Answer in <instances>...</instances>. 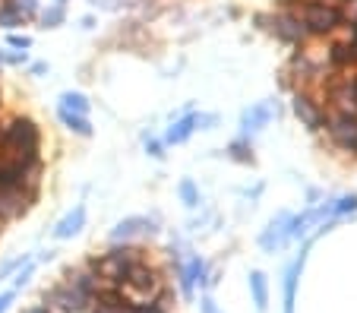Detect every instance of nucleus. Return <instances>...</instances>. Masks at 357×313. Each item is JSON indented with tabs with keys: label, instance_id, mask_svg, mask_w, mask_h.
I'll return each mask as SVG.
<instances>
[{
	"label": "nucleus",
	"instance_id": "nucleus-1",
	"mask_svg": "<svg viewBox=\"0 0 357 313\" xmlns=\"http://www.w3.org/2000/svg\"><path fill=\"white\" fill-rule=\"evenodd\" d=\"M297 16H301V22L307 26L310 35H329L344 22L342 10L326 3V0H307V3H301V13Z\"/></svg>",
	"mask_w": 357,
	"mask_h": 313
},
{
	"label": "nucleus",
	"instance_id": "nucleus-2",
	"mask_svg": "<svg viewBox=\"0 0 357 313\" xmlns=\"http://www.w3.org/2000/svg\"><path fill=\"white\" fill-rule=\"evenodd\" d=\"M326 130L335 146H342L344 152H354L357 155V114L351 111H338V114H326Z\"/></svg>",
	"mask_w": 357,
	"mask_h": 313
},
{
	"label": "nucleus",
	"instance_id": "nucleus-3",
	"mask_svg": "<svg viewBox=\"0 0 357 313\" xmlns=\"http://www.w3.org/2000/svg\"><path fill=\"white\" fill-rule=\"evenodd\" d=\"M47 300L54 307H61L63 313H79V310H89V304H92L95 298H89L86 291H79L73 282H63V285H57L54 291L47 294Z\"/></svg>",
	"mask_w": 357,
	"mask_h": 313
},
{
	"label": "nucleus",
	"instance_id": "nucleus-4",
	"mask_svg": "<svg viewBox=\"0 0 357 313\" xmlns=\"http://www.w3.org/2000/svg\"><path fill=\"white\" fill-rule=\"evenodd\" d=\"M272 32H275V38L288 41V45H303V41L310 38V32H307V26L301 22V16L297 13H282L272 20Z\"/></svg>",
	"mask_w": 357,
	"mask_h": 313
},
{
	"label": "nucleus",
	"instance_id": "nucleus-5",
	"mask_svg": "<svg viewBox=\"0 0 357 313\" xmlns=\"http://www.w3.org/2000/svg\"><path fill=\"white\" fill-rule=\"evenodd\" d=\"M275 111H278V105L275 102H259V105H253V108H247L241 114V137H253L257 130H263L266 123L275 117Z\"/></svg>",
	"mask_w": 357,
	"mask_h": 313
},
{
	"label": "nucleus",
	"instance_id": "nucleus-6",
	"mask_svg": "<svg viewBox=\"0 0 357 313\" xmlns=\"http://www.w3.org/2000/svg\"><path fill=\"white\" fill-rule=\"evenodd\" d=\"M291 108H294V114L301 117V123L307 130H323L326 114H323V108H319V105L313 102L310 96H307V92H297L294 102H291Z\"/></svg>",
	"mask_w": 357,
	"mask_h": 313
},
{
	"label": "nucleus",
	"instance_id": "nucleus-7",
	"mask_svg": "<svg viewBox=\"0 0 357 313\" xmlns=\"http://www.w3.org/2000/svg\"><path fill=\"white\" fill-rule=\"evenodd\" d=\"M136 234H155V222L146 215H130V218H123V222H117V228L111 231V241L121 244V241H130V238H136Z\"/></svg>",
	"mask_w": 357,
	"mask_h": 313
},
{
	"label": "nucleus",
	"instance_id": "nucleus-8",
	"mask_svg": "<svg viewBox=\"0 0 357 313\" xmlns=\"http://www.w3.org/2000/svg\"><path fill=\"white\" fill-rule=\"evenodd\" d=\"M82 225H86V206H73V209L67 212V215L61 218L54 225V238L57 241H67V238H73V234H79L82 231Z\"/></svg>",
	"mask_w": 357,
	"mask_h": 313
},
{
	"label": "nucleus",
	"instance_id": "nucleus-9",
	"mask_svg": "<svg viewBox=\"0 0 357 313\" xmlns=\"http://www.w3.org/2000/svg\"><path fill=\"white\" fill-rule=\"evenodd\" d=\"M291 218L294 215H288V212H282L278 218H272V225H269V231L259 238V244L266 247V250H275L282 241H288L291 238Z\"/></svg>",
	"mask_w": 357,
	"mask_h": 313
},
{
	"label": "nucleus",
	"instance_id": "nucleus-10",
	"mask_svg": "<svg viewBox=\"0 0 357 313\" xmlns=\"http://www.w3.org/2000/svg\"><path fill=\"white\" fill-rule=\"evenodd\" d=\"M303 259H307V250H301V257L291 263L288 275H284V313H294V298H297V279L303 273Z\"/></svg>",
	"mask_w": 357,
	"mask_h": 313
},
{
	"label": "nucleus",
	"instance_id": "nucleus-11",
	"mask_svg": "<svg viewBox=\"0 0 357 313\" xmlns=\"http://www.w3.org/2000/svg\"><path fill=\"white\" fill-rule=\"evenodd\" d=\"M193 130H196V114H183L181 121H174L168 127V133H165V146H181L187 143L190 137H193Z\"/></svg>",
	"mask_w": 357,
	"mask_h": 313
},
{
	"label": "nucleus",
	"instance_id": "nucleus-12",
	"mask_svg": "<svg viewBox=\"0 0 357 313\" xmlns=\"http://www.w3.org/2000/svg\"><path fill=\"white\" fill-rule=\"evenodd\" d=\"M196 282H199V285H206V263H202L199 257H193L181 269V288H183V294H193Z\"/></svg>",
	"mask_w": 357,
	"mask_h": 313
},
{
	"label": "nucleus",
	"instance_id": "nucleus-13",
	"mask_svg": "<svg viewBox=\"0 0 357 313\" xmlns=\"http://www.w3.org/2000/svg\"><path fill=\"white\" fill-rule=\"evenodd\" d=\"M329 63L332 67H354L357 63V41H338L329 48Z\"/></svg>",
	"mask_w": 357,
	"mask_h": 313
},
{
	"label": "nucleus",
	"instance_id": "nucleus-14",
	"mask_svg": "<svg viewBox=\"0 0 357 313\" xmlns=\"http://www.w3.org/2000/svg\"><path fill=\"white\" fill-rule=\"evenodd\" d=\"M61 114V123L70 130V133H76V137H92V123H89L86 114H70V111H57Z\"/></svg>",
	"mask_w": 357,
	"mask_h": 313
},
{
	"label": "nucleus",
	"instance_id": "nucleus-15",
	"mask_svg": "<svg viewBox=\"0 0 357 313\" xmlns=\"http://www.w3.org/2000/svg\"><path fill=\"white\" fill-rule=\"evenodd\" d=\"M250 291H253V300H257V310H266V304H269V282H266L263 273H250Z\"/></svg>",
	"mask_w": 357,
	"mask_h": 313
},
{
	"label": "nucleus",
	"instance_id": "nucleus-16",
	"mask_svg": "<svg viewBox=\"0 0 357 313\" xmlns=\"http://www.w3.org/2000/svg\"><path fill=\"white\" fill-rule=\"evenodd\" d=\"M35 20L41 22V29H57V26H63V20H67V10H63L61 3H54V7H47V10H38Z\"/></svg>",
	"mask_w": 357,
	"mask_h": 313
},
{
	"label": "nucleus",
	"instance_id": "nucleus-17",
	"mask_svg": "<svg viewBox=\"0 0 357 313\" xmlns=\"http://www.w3.org/2000/svg\"><path fill=\"white\" fill-rule=\"evenodd\" d=\"M61 108L70 111V114H89V98L82 96V92H63Z\"/></svg>",
	"mask_w": 357,
	"mask_h": 313
},
{
	"label": "nucleus",
	"instance_id": "nucleus-18",
	"mask_svg": "<svg viewBox=\"0 0 357 313\" xmlns=\"http://www.w3.org/2000/svg\"><path fill=\"white\" fill-rule=\"evenodd\" d=\"M20 26H26V20H22V16L16 13L13 7H10L7 0H3V3H0V29L13 32V29H20Z\"/></svg>",
	"mask_w": 357,
	"mask_h": 313
},
{
	"label": "nucleus",
	"instance_id": "nucleus-19",
	"mask_svg": "<svg viewBox=\"0 0 357 313\" xmlns=\"http://www.w3.org/2000/svg\"><path fill=\"white\" fill-rule=\"evenodd\" d=\"M228 152H231V158H234V162H253V149H250V139L247 137L234 139V143L228 146Z\"/></svg>",
	"mask_w": 357,
	"mask_h": 313
},
{
	"label": "nucleus",
	"instance_id": "nucleus-20",
	"mask_svg": "<svg viewBox=\"0 0 357 313\" xmlns=\"http://www.w3.org/2000/svg\"><path fill=\"white\" fill-rule=\"evenodd\" d=\"M177 193H181V199H183V206H187V209H196V206H199V190H196V184L193 181H181V187H177Z\"/></svg>",
	"mask_w": 357,
	"mask_h": 313
},
{
	"label": "nucleus",
	"instance_id": "nucleus-21",
	"mask_svg": "<svg viewBox=\"0 0 357 313\" xmlns=\"http://www.w3.org/2000/svg\"><path fill=\"white\" fill-rule=\"evenodd\" d=\"M7 3H10V7H13L16 10V13H20L22 16V20H35V16H38V0H7Z\"/></svg>",
	"mask_w": 357,
	"mask_h": 313
},
{
	"label": "nucleus",
	"instance_id": "nucleus-22",
	"mask_svg": "<svg viewBox=\"0 0 357 313\" xmlns=\"http://www.w3.org/2000/svg\"><path fill=\"white\" fill-rule=\"evenodd\" d=\"M348 212H357V193H348L332 203V215H348Z\"/></svg>",
	"mask_w": 357,
	"mask_h": 313
},
{
	"label": "nucleus",
	"instance_id": "nucleus-23",
	"mask_svg": "<svg viewBox=\"0 0 357 313\" xmlns=\"http://www.w3.org/2000/svg\"><path fill=\"white\" fill-rule=\"evenodd\" d=\"M7 45L13 51H29L32 48V38H29V35H16V32H10L7 35Z\"/></svg>",
	"mask_w": 357,
	"mask_h": 313
},
{
	"label": "nucleus",
	"instance_id": "nucleus-24",
	"mask_svg": "<svg viewBox=\"0 0 357 313\" xmlns=\"http://www.w3.org/2000/svg\"><path fill=\"white\" fill-rule=\"evenodd\" d=\"M3 63H10V67H22V63H29V51H3Z\"/></svg>",
	"mask_w": 357,
	"mask_h": 313
},
{
	"label": "nucleus",
	"instance_id": "nucleus-25",
	"mask_svg": "<svg viewBox=\"0 0 357 313\" xmlns=\"http://www.w3.org/2000/svg\"><path fill=\"white\" fill-rule=\"evenodd\" d=\"M146 152H149L152 158H165V143H158V139L146 137Z\"/></svg>",
	"mask_w": 357,
	"mask_h": 313
},
{
	"label": "nucleus",
	"instance_id": "nucleus-26",
	"mask_svg": "<svg viewBox=\"0 0 357 313\" xmlns=\"http://www.w3.org/2000/svg\"><path fill=\"white\" fill-rule=\"evenodd\" d=\"M22 263H29V259H26V257H20V259H10V263H3V266H0V279H7V275L13 273V269H20Z\"/></svg>",
	"mask_w": 357,
	"mask_h": 313
},
{
	"label": "nucleus",
	"instance_id": "nucleus-27",
	"mask_svg": "<svg viewBox=\"0 0 357 313\" xmlns=\"http://www.w3.org/2000/svg\"><path fill=\"white\" fill-rule=\"evenodd\" d=\"M32 269H35V266H32V263H26V266H22V273H20V275H16V288H22V285H26V282H29V279H32Z\"/></svg>",
	"mask_w": 357,
	"mask_h": 313
},
{
	"label": "nucleus",
	"instance_id": "nucleus-28",
	"mask_svg": "<svg viewBox=\"0 0 357 313\" xmlns=\"http://www.w3.org/2000/svg\"><path fill=\"white\" fill-rule=\"evenodd\" d=\"M13 304V291H7V294H0V313H7V307Z\"/></svg>",
	"mask_w": 357,
	"mask_h": 313
},
{
	"label": "nucleus",
	"instance_id": "nucleus-29",
	"mask_svg": "<svg viewBox=\"0 0 357 313\" xmlns=\"http://www.w3.org/2000/svg\"><path fill=\"white\" fill-rule=\"evenodd\" d=\"M29 73H32V76H45L47 73V63H32V67H29Z\"/></svg>",
	"mask_w": 357,
	"mask_h": 313
},
{
	"label": "nucleus",
	"instance_id": "nucleus-30",
	"mask_svg": "<svg viewBox=\"0 0 357 313\" xmlns=\"http://www.w3.org/2000/svg\"><path fill=\"white\" fill-rule=\"evenodd\" d=\"M202 313H218L215 300H212V298H206V300H202Z\"/></svg>",
	"mask_w": 357,
	"mask_h": 313
},
{
	"label": "nucleus",
	"instance_id": "nucleus-31",
	"mask_svg": "<svg viewBox=\"0 0 357 313\" xmlns=\"http://www.w3.org/2000/svg\"><path fill=\"white\" fill-rule=\"evenodd\" d=\"M26 313H51V310H47V307H29Z\"/></svg>",
	"mask_w": 357,
	"mask_h": 313
},
{
	"label": "nucleus",
	"instance_id": "nucleus-32",
	"mask_svg": "<svg viewBox=\"0 0 357 313\" xmlns=\"http://www.w3.org/2000/svg\"><path fill=\"white\" fill-rule=\"evenodd\" d=\"M351 38H354V41H357V20H354V22H351Z\"/></svg>",
	"mask_w": 357,
	"mask_h": 313
},
{
	"label": "nucleus",
	"instance_id": "nucleus-33",
	"mask_svg": "<svg viewBox=\"0 0 357 313\" xmlns=\"http://www.w3.org/2000/svg\"><path fill=\"white\" fill-rule=\"evenodd\" d=\"M57 3H61V7H67V0H57Z\"/></svg>",
	"mask_w": 357,
	"mask_h": 313
}]
</instances>
